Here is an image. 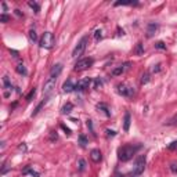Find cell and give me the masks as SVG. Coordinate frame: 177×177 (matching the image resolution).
I'll use <instances>...</instances> for the list:
<instances>
[{
    "label": "cell",
    "mask_w": 177,
    "mask_h": 177,
    "mask_svg": "<svg viewBox=\"0 0 177 177\" xmlns=\"http://www.w3.org/2000/svg\"><path fill=\"white\" fill-rule=\"evenodd\" d=\"M141 148V145H132V144H126L118 148V159L120 162H127L130 160L134 155L137 154V151Z\"/></svg>",
    "instance_id": "6da1fadb"
},
{
    "label": "cell",
    "mask_w": 177,
    "mask_h": 177,
    "mask_svg": "<svg viewBox=\"0 0 177 177\" xmlns=\"http://www.w3.org/2000/svg\"><path fill=\"white\" fill-rule=\"evenodd\" d=\"M54 44H55V38L51 32H44V33L42 35L40 40H39V46H40L42 48L51 50V48L54 47Z\"/></svg>",
    "instance_id": "7a4b0ae2"
},
{
    "label": "cell",
    "mask_w": 177,
    "mask_h": 177,
    "mask_svg": "<svg viewBox=\"0 0 177 177\" xmlns=\"http://www.w3.org/2000/svg\"><path fill=\"white\" fill-rule=\"evenodd\" d=\"M87 44H88V36L86 35V36H83V38L79 40V43L76 44V47L73 48V51H72V57L78 58V57H80V55H83L86 47H87Z\"/></svg>",
    "instance_id": "3957f363"
},
{
    "label": "cell",
    "mask_w": 177,
    "mask_h": 177,
    "mask_svg": "<svg viewBox=\"0 0 177 177\" xmlns=\"http://www.w3.org/2000/svg\"><path fill=\"white\" fill-rule=\"evenodd\" d=\"M145 155H140L138 158H137L136 160V163H134V167H133V172H132V176L137 177L140 176V174L144 172V169H145Z\"/></svg>",
    "instance_id": "277c9868"
},
{
    "label": "cell",
    "mask_w": 177,
    "mask_h": 177,
    "mask_svg": "<svg viewBox=\"0 0 177 177\" xmlns=\"http://www.w3.org/2000/svg\"><path fill=\"white\" fill-rule=\"evenodd\" d=\"M93 64H94V60H93V58H90V57L82 58V60H79V61L75 64V67H73V71H75V72L86 71V69H88L90 67H93Z\"/></svg>",
    "instance_id": "5b68a950"
},
{
    "label": "cell",
    "mask_w": 177,
    "mask_h": 177,
    "mask_svg": "<svg viewBox=\"0 0 177 177\" xmlns=\"http://www.w3.org/2000/svg\"><path fill=\"white\" fill-rule=\"evenodd\" d=\"M116 88H118V93L120 95H123V97H132L134 94V88L127 86L126 83H119V85L116 86Z\"/></svg>",
    "instance_id": "8992f818"
},
{
    "label": "cell",
    "mask_w": 177,
    "mask_h": 177,
    "mask_svg": "<svg viewBox=\"0 0 177 177\" xmlns=\"http://www.w3.org/2000/svg\"><path fill=\"white\" fill-rule=\"evenodd\" d=\"M55 83H57V79L55 78H48L43 85V93L44 94H50V93L55 88Z\"/></svg>",
    "instance_id": "52a82bcc"
},
{
    "label": "cell",
    "mask_w": 177,
    "mask_h": 177,
    "mask_svg": "<svg viewBox=\"0 0 177 177\" xmlns=\"http://www.w3.org/2000/svg\"><path fill=\"white\" fill-rule=\"evenodd\" d=\"M90 85H92V79L90 78H83L75 85V90H78V92H85L86 88L90 87Z\"/></svg>",
    "instance_id": "ba28073f"
},
{
    "label": "cell",
    "mask_w": 177,
    "mask_h": 177,
    "mask_svg": "<svg viewBox=\"0 0 177 177\" xmlns=\"http://www.w3.org/2000/svg\"><path fill=\"white\" fill-rule=\"evenodd\" d=\"M158 29H159V25L155 24V22H150L147 25V38H152L158 32Z\"/></svg>",
    "instance_id": "9c48e42d"
},
{
    "label": "cell",
    "mask_w": 177,
    "mask_h": 177,
    "mask_svg": "<svg viewBox=\"0 0 177 177\" xmlns=\"http://www.w3.org/2000/svg\"><path fill=\"white\" fill-rule=\"evenodd\" d=\"M3 83H4V88H6V92H4V97H10L11 92H13V85L10 83V79L8 76H4L3 78Z\"/></svg>",
    "instance_id": "30bf717a"
},
{
    "label": "cell",
    "mask_w": 177,
    "mask_h": 177,
    "mask_svg": "<svg viewBox=\"0 0 177 177\" xmlns=\"http://www.w3.org/2000/svg\"><path fill=\"white\" fill-rule=\"evenodd\" d=\"M129 62H126V64H123V65H119V67H116V68H113L112 69V72H111V75L112 76H119V75H122L123 72L126 71L127 68H129Z\"/></svg>",
    "instance_id": "8fae6325"
},
{
    "label": "cell",
    "mask_w": 177,
    "mask_h": 177,
    "mask_svg": "<svg viewBox=\"0 0 177 177\" xmlns=\"http://www.w3.org/2000/svg\"><path fill=\"white\" fill-rule=\"evenodd\" d=\"M90 159L94 162V163H98V162H101V159H102V154H101V151L100 150H92V152H90Z\"/></svg>",
    "instance_id": "7c38bea8"
},
{
    "label": "cell",
    "mask_w": 177,
    "mask_h": 177,
    "mask_svg": "<svg viewBox=\"0 0 177 177\" xmlns=\"http://www.w3.org/2000/svg\"><path fill=\"white\" fill-rule=\"evenodd\" d=\"M61 72H62V64L53 65V68H51V71H50V78H55V79H57Z\"/></svg>",
    "instance_id": "4fadbf2b"
},
{
    "label": "cell",
    "mask_w": 177,
    "mask_h": 177,
    "mask_svg": "<svg viewBox=\"0 0 177 177\" xmlns=\"http://www.w3.org/2000/svg\"><path fill=\"white\" fill-rule=\"evenodd\" d=\"M97 109H98V111H101V112L104 113L105 116H111V111H109L108 105H107V104H104V102L97 104Z\"/></svg>",
    "instance_id": "5bb4252c"
},
{
    "label": "cell",
    "mask_w": 177,
    "mask_h": 177,
    "mask_svg": "<svg viewBox=\"0 0 177 177\" xmlns=\"http://www.w3.org/2000/svg\"><path fill=\"white\" fill-rule=\"evenodd\" d=\"M62 90H64L65 93H71V92H73V90H75V85L72 83V80H69V79H68V80L62 85Z\"/></svg>",
    "instance_id": "9a60e30c"
},
{
    "label": "cell",
    "mask_w": 177,
    "mask_h": 177,
    "mask_svg": "<svg viewBox=\"0 0 177 177\" xmlns=\"http://www.w3.org/2000/svg\"><path fill=\"white\" fill-rule=\"evenodd\" d=\"M130 122H132V116H130V112H126V113H125V120H123V129H125V132H129Z\"/></svg>",
    "instance_id": "2e32d148"
},
{
    "label": "cell",
    "mask_w": 177,
    "mask_h": 177,
    "mask_svg": "<svg viewBox=\"0 0 177 177\" xmlns=\"http://www.w3.org/2000/svg\"><path fill=\"white\" fill-rule=\"evenodd\" d=\"M138 2H132V0H120V2H115V6H137Z\"/></svg>",
    "instance_id": "e0dca14e"
},
{
    "label": "cell",
    "mask_w": 177,
    "mask_h": 177,
    "mask_svg": "<svg viewBox=\"0 0 177 177\" xmlns=\"http://www.w3.org/2000/svg\"><path fill=\"white\" fill-rule=\"evenodd\" d=\"M15 71H17L20 75H24V76L28 75V71H26V68H25L24 64H18L17 67H15Z\"/></svg>",
    "instance_id": "ac0fdd59"
},
{
    "label": "cell",
    "mask_w": 177,
    "mask_h": 177,
    "mask_svg": "<svg viewBox=\"0 0 177 177\" xmlns=\"http://www.w3.org/2000/svg\"><path fill=\"white\" fill-rule=\"evenodd\" d=\"M22 174H31L32 177H39V173H36V172H35L31 166H26V167H25L24 170H22Z\"/></svg>",
    "instance_id": "d6986e66"
},
{
    "label": "cell",
    "mask_w": 177,
    "mask_h": 177,
    "mask_svg": "<svg viewBox=\"0 0 177 177\" xmlns=\"http://www.w3.org/2000/svg\"><path fill=\"white\" fill-rule=\"evenodd\" d=\"M72 109H73V104L72 102H67L64 107H62V113H71L72 112Z\"/></svg>",
    "instance_id": "ffe728a7"
},
{
    "label": "cell",
    "mask_w": 177,
    "mask_h": 177,
    "mask_svg": "<svg viewBox=\"0 0 177 177\" xmlns=\"http://www.w3.org/2000/svg\"><path fill=\"white\" fill-rule=\"evenodd\" d=\"M28 6L31 7V8H32V10H33L36 14L40 11V6H39V3H36V2H29V3H28Z\"/></svg>",
    "instance_id": "44dd1931"
},
{
    "label": "cell",
    "mask_w": 177,
    "mask_h": 177,
    "mask_svg": "<svg viewBox=\"0 0 177 177\" xmlns=\"http://www.w3.org/2000/svg\"><path fill=\"white\" fill-rule=\"evenodd\" d=\"M28 36H29V40L33 42V43L38 42V35H36V31H35V29H31L29 33H28Z\"/></svg>",
    "instance_id": "7402d4cb"
},
{
    "label": "cell",
    "mask_w": 177,
    "mask_h": 177,
    "mask_svg": "<svg viewBox=\"0 0 177 177\" xmlns=\"http://www.w3.org/2000/svg\"><path fill=\"white\" fill-rule=\"evenodd\" d=\"M79 144H80L82 148H85V147L87 145V137H86L85 134H79Z\"/></svg>",
    "instance_id": "603a6c76"
},
{
    "label": "cell",
    "mask_w": 177,
    "mask_h": 177,
    "mask_svg": "<svg viewBox=\"0 0 177 177\" xmlns=\"http://www.w3.org/2000/svg\"><path fill=\"white\" fill-rule=\"evenodd\" d=\"M136 54H137V55H143V54H144L143 43H137V46H136Z\"/></svg>",
    "instance_id": "cb8c5ba5"
},
{
    "label": "cell",
    "mask_w": 177,
    "mask_h": 177,
    "mask_svg": "<svg viewBox=\"0 0 177 177\" xmlns=\"http://www.w3.org/2000/svg\"><path fill=\"white\" fill-rule=\"evenodd\" d=\"M44 104H46V100H43V101H42V102H40V104H39V105H38V107H36V109H35V111H33V113H32V116H35V115H38V113H39V111H40V109H42V107H43V105H44Z\"/></svg>",
    "instance_id": "d4e9b609"
},
{
    "label": "cell",
    "mask_w": 177,
    "mask_h": 177,
    "mask_svg": "<svg viewBox=\"0 0 177 177\" xmlns=\"http://www.w3.org/2000/svg\"><path fill=\"white\" fill-rule=\"evenodd\" d=\"M155 48H158V50H166V44L163 42H157L155 43Z\"/></svg>",
    "instance_id": "484cf974"
},
{
    "label": "cell",
    "mask_w": 177,
    "mask_h": 177,
    "mask_svg": "<svg viewBox=\"0 0 177 177\" xmlns=\"http://www.w3.org/2000/svg\"><path fill=\"white\" fill-rule=\"evenodd\" d=\"M8 21H10V17H8L6 13L2 14V17H0V22H3V24H7Z\"/></svg>",
    "instance_id": "4316f807"
},
{
    "label": "cell",
    "mask_w": 177,
    "mask_h": 177,
    "mask_svg": "<svg viewBox=\"0 0 177 177\" xmlns=\"http://www.w3.org/2000/svg\"><path fill=\"white\" fill-rule=\"evenodd\" d=\"M35 94H36V88L33 87V88H32V90H31V92H29V94L26 95V101H31V100L35 97Z\"/></svg>",
    "instance_id": "83f0119b"
},
{
    "label": "cell",
    "mask_w": 177,
    "mask_h": 177,
    "mask_svg": "<svg viewBox=\"0 0 177 177\" xmlns=\"http://www.w3.org/2000/svg\"><path fill=\"white\" fill-rule=\"evenodd\" d=\"M94 38H95V40H100V39L102 38V31L101 29H97V31L94 32Z\"/></svg>",
    "instance_id": "f1b7e54d"
},
{
    "label": "cell",
    "mask_w": 177,
    "mask_h": 177,
    "mask_svg": "<svg viewBox=\"0 0 177 177\" xmlns=\"http://www.w3.org/2000/svg\"><path fill=\"white\" fill-rule=\"evenodd\" d=\"M61 129H62V130H64V132H65V134H67V136H71V134H72L71 129H69V127H67V126H65L64 123H61Z\"/></svg>",
    "instance_id": "f546056e"
},
{
    "label": "cell",
    "mask_w": 177,
    "mask_h": 177,
    "mask_svg": "<svg viewBox=\"0 0 177 177\" xmlns=\"http://www.w3.org/2000/svg\"><path fill=\"white\" fill-rule=\"evenodd\" d=\"M167 150H169V151H174V150H177V141H173V143L169 144V145H167Z\"/></svg>",
    "instance_id": "4dcf8cb0"
},
{
    "label": "cell",
    "mask_w": 177,
    "mask_h": 177,
    "mask_svg": "<svg viewBox=\"0 0 177 177\" xmlns=\"http://www.w3.org/2000/svg\"><path fill=\"white\" fill-rule=\"evenodd\" d=\"M148 82H150V75H148V73H144L143 78H141V83L145 85V83H148Z\"/></svg>",
    "instance_id": "1f68e13d"
},
{
    "label": "cell",
    "mask_w": 177,
    "mask_h": 177,
    "mask_svg": "<svg viewBox=\"0 0 177 177\" xmlns=\"http://www.w3.org/2000/svg\"><path fill=\"white\" fill-rule=\"evenodd\" d=\"M102 86V80L100 78L95 79V82H94V88H100Z\"/></svg>",
    "instance_id": "d6a6232c"
},
{
    "label": "cell",
    "mask_w": 177,
    "mask_h": 177,
    "mask_svg": "<svg viewBox=\"0 0 177 177\" xmlns=\"http://www.w3.org/2000/svg\"><path fill=\"white\" fill-rule=\"evenodd\" d=\"M85 166H86V162L83 159H80V160H79V170L83 172V170H85Z\"/></svg>",
    "instance_id": "836d02e7"
},
{
    "label": "cell",
    "mask_w": 177,
    "mask_h": 177,
    "mask_svg": "<svg viewBox=\"0 0 177 177\" xmlns=\"http://www.w3.org/2000/svg\"><path fill=\"white\" fill-rule=\"evenodd\" d=\"M160 67H162V65H160V64L154 65V68H152V72H154V73H158V72H160V69H162V68H160Z\"/></svg>",
    "instance_id": "e575fe53"
},
{
    "label": "cell",
    "mask_w": 177,
    "mask_h": 177,
    "mask_svg": "<svg viewBox=\"0 0 177 177\" xmlns=\"http://www.w3.org/2000/svg\"><path fill=\"white\" fill-rule=\"evenodd\" d=\"M57 138H58L57 132H51V134H50V141H55Z\"/></svg>",
    "instance_id": "d590c367"
},
{
    "label": "cell",
    "mask_w": 177,
    "mask_h": 177,
    "mask_svg": "<svg viewBox=\"0 0 177 177\" xmlns=\"http://www.w3.org/2000/svg\"><path fill=\"white\" fill-rule=\"evenodd\" d=\"M170 172L174 174H177V163H172L170 165Z\"/></svg>",
    "instance_id": "8d00e7d4"
},
{
    "label": "cell",
    "mask_w": 177,
    "mask_h": 177,
    "mask_svg": "<svg viewBox=\"0 0 177 177\" xmlns=\"http://www.w3.org/2000/svg\"><path fill=\"white\" fill-rule=\"evenodd\" d=\"M115 134H116V133L113 132V130H109V129L107 130V136H112V137H113V136H115Z\"/></svg>",
    "instance_id": "74e56055"
},
{
    "label": "cell",
    "mask_w": 177,
    "mask_h": 177,
    "mask_svg": "<svg viewBox=\"0 0 177 177\" xmlns=\"http://www.w3.org/2000/svg\"><path fill=\"white\" fill-rule=\"evenodd\" d=\"M10 53L13 54V57H15V58L20 57V55H18V51H15V50H10Z\"/></svg>",
    "instance_id": "f35d334b"
},
{
    "label": "cell",
    "mask_w": 177,
    "mask_h": 177,
    "mask_svg": "<svg viewBox=\"0 0 177 177\" xmlns=\"http://www.w3.org/2000/svg\"><path fill=\"white\" fill-rule=\"evenodd\" d=\"M87 127H90L92 133H94V130H93V123H92V120H87Z\"/></svg>",
    "instance_id": "ab89813d"
},
{
    "label": "cell",
    "mask_w": 177,
    "mask_h": 177,
    "mask_svg": "<svg viewBox=\"0 0 177 177\" xmlns=\"http://www.w3.org/2000/svg\"><path fill=\"white\" fill-rule=\"evenodd\" d=\"M15 14H17L18 17H24V14L21 13V11H20V10H18V8H17V10H15Z\"/></svg>",
    "instance_id": "60d3db41"
},
{
    "label": "cell",
    "mask_w": 177,
    "mask_h": 177,
    "mask_svg": "<svg viewBox=\"0 0 177 177\" xmlns=\"http://www.w3.org/2000/svg\"><path fill=\"white\" fill-rule=\"evenodd\" d=\"M116 177H123V176H120V174H118V176H116Z\"/></svg>",
    "instance_id": "b9f144b4"
}]
</instances>
